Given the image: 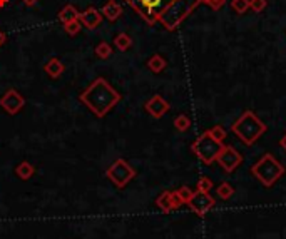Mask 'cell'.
Instances as JSON below:
<instances>
[{
  "instance_id": "obj_26",
  "label": "cell",
  "mask_w": 286,
  "mask_h": 239,
  "mask_svg": "<svg viewBox=\"0 0 286 239\" xmlns=\"http://www.w3.org/2000/svg\"><path fill=\"white\" fill-rule=\"evenodd\" d=\"M266 7H268L266 0H250V9L253 10V12H256V14L263 12Z\"/></svg>"
},
{
  "instance_id": "obj_10",
  "label": "cell",
  "mask_w": 286,
  "mask_h": 239,
  "mask_svg": "<svg viewBox=\"0 0 286 239\" xmlns=\"http://www.w3.org/2000/svg\"><path fill=\"white\" fill-rule=\"evenodd\" d=\"M156 204H157V208L162 211V213H171V211L174 209H178L181 204V199L178 198V194L176 193H171V191H164L161 193V196L156 199Z\"/></svg>"
},
{
  "instance_id": "obj_11",
  "label": "cell",
  "mask_w": 286,
  "mask_h": 239,
  "mask_svg": "<svg viewBox=\"0 0 286 239\" xmlns=\"http://www.w3.org/2000/svg\"><path fill=\"white\" fill-rule=\"evenodd\" d=\"M146 111L149 112L154 119H161L164 114L169 111V102L164 101L161 95L156 94L146 102Z\"/></svg>"
},
{
  "instance_id": "obj_4",
  "label": "cell",
  "mask_w": 286,
  "mask_h": 239,
  "mask_svg": "<svg viewBox=\"0 0 286 239\" xmlns=\"http://www.w3.org/2000/svg\"><path fill=\"white\" fill-rule=\"evenodd\" d=\"M251 174L265 187L274 186V182L284 174V166L273 154L266 152L260 161H256L251 167Z\"/></svg>"
},
{
  "instance_id": "obj_30",
  "label": "cell",
  "mask_w": 286,
  "mask_h": 239,
  "mask_svg": "<svg viewBox=\"0 0 286 239\" xmlns=\"http://www.w3.org/2000/svg\"><path fill=\"white\" fill-rule=\"evenodd\" d=\"M22 2H24V4L27 5V7H32V5H35V4L38 2V0H22Z\"/></svg>"
},
{
  "instance_id": "obj_22",
  "label": "cell",
  "mask_w": 286,
  "mask_h": 239,
  "mask_svg": "<svg viewBox=\"0 0 286 239\" xmlns=\"http://www.w3.org/2000/svg\"><path fill=\"white\" fill-rule=\"evenodd\" d=\"M174 193L178 194V198L181 199V203H183V204H188L189 199L192 198V194H194V191H192V189L188 187V186H183V187L176 189Z\"/></svg>"
},
{
  "instance_id": "obj_13",
  "label": "cell",
  "mask_w": 286,
  "mask_h": 239,
  "mask_svg": "<svg viewBox=\"0 0 286 239\" xmlns=\"http://www.w3.org/2000/svg\"><path fill=\"white\" fill-rule=\"evenodd\" d=\"M104 17L107 20H117L122 14V7L115 2V0H109V2L102 7V12H101Z\"/></svg>"
},
{
  "instance_id": "obj_15",
  "label": "cell",
  "mask_w": 286,
  "mask_h": 239,
  "mask_svg": "<svg viewBox=\"0 0 286 239\" xmlns=\"http://www.w3.org/2000/svg\"><path fill=\"white\" fill-rule=\"evenodd\" d=\"M15 174L22 179V181H29V179L35 174V167L27 161H22L20 164L15 167Z\"/></svg>"
},
{
  "instance_id": "obj_14",
  "label": "cell",
  "mask_w": 286,
  "mask_h": 239,
  "mask_svg": "<svg viewBox=\"0 0 286 239\" xmlns=\"http://www.w3.org/2000/svg\"><path fill=\"white\" fill-rule=\"evenodd\" d=\"M80 14L74 5H65V7L59 12V19L62 20V24H69V22H74V20H79Z\"/></svg>"
},
{
  "instance_id": "obj_8",
  "label": "cell",
  "mask_w": 286,
  "mask_h": 239,
  "mask_svg": "<svg viewBox=\"0 0 286 239\" xmlns=\"http://www.w3.org/2000/svg\"><path fill=\"white\" fill-rule=\"evenodd\" d=\"M214 204H216V201L214 198L210 194V193H202V191H196L192 194V198L189 199L188 206L191 208V211L194 214H197L199 217L205 216L208 211L214 208Z\"/></svg>"
},
{
  "instance_id": "obj_12",
  "label": "cell",
  "mask_w": 286,
  "mask_h": 239,
  "mask_svg": "<svg viewBox=\"0 0 286 239\" xmlns=\"http://www.w3.org/2000/svg\"><path fill=\"white\" fill-rule=\"evenodd\" d=\"M80 24L87 27V29H96V27L101 25V22H102V14L99 12V10H96L94 7H89L86 10V12H82L80 14Z\"/></svg>"
},
{
  "instance_id": "obj_20",
  "label": "cell",
  "mask_w": 286,
  "mask_h": 239,
  "mask_svg": "<svg viewBox=\"0 0 286 239\" xmlns=\"http://www.w3.org/2000/svg\"><path fill=\"white\" fill-rule=\"evenodd\" d=\"M231 9L234 14L243 15L250 10V0H231Z\"/></svg>"
},
{
  "instance_id": "obj_28",
  "label": "cell",
  "mask_w": 286,
  "mask_h": 239,
  "mask_svg": "<svg viewBox=\"0 0 286 239\" xmlns=\"http://www.w3.org/2000/svg\"><path fill=\"white\" fill-rule=\"evenodd\" d=\"M205 4L208 7H211L213 10H219L224 4H226V0H205Z\"/></svg>"
},
{
  "instance_id": "obj_3",
  "label": "cell",
  "mask_w": 286,
  "mask_h": 239,
  "mask_svg": "<svg viewBox=\"0 0 286 239\" xmlns=\"http://www.w3.org/2000/svg\"><path fill=\"white\" fill-rule=\"evenodd\" d=\"M266 130L268 126L253 111H244L231 124V132L246 146H253Z\"/></svg>"
},
{
  "instance_id": "obj_18",
  "label": "cell",
  "mask_w": 286,
  "mask_h": 239,
  "mask_svg": "<svg viewBox=\"0 0 286 239\" xmlns=\"http://www.w3.org/2000/svg\"><path fill=\"white\" fill-rule=\"evenodd\" d=\"M216 194H218V198H221V199H229L231 196L234 194V187L231 186V184L228 182V181H224V182H221L219 184V186L216 187Z\"/></svg>"
},
{
  "instance_id": "obj_5",
  "label": "cell",
  "mask_w": 286,
  "mask_h": 239,
  "mask_svg": "<svg viewBox=\"0 0 286 239\" xmlns=\"http://www.w3.org/2000/svg\"><path fill=\"white\" fill-rule=\"evenodd\" d=\"M223 148H224L223 142H218V140L210 134V130H206V132H202L199 137L192 142L191 151L194 152L196 157L202 162V164L211 166L213 162L216 161V157L219 156V152H221Z\"/></svg>"
},
{
  "instance_id": "obj_32",
  "label": "cell",
  "mask_w": 286,
  "mask_h": 239,
  "mask_svg": "<svg viewBox=\"0 0 286 239\" xmlns=\"http://www.w3.org/2000/svg\"><path fill=\"white\" fill-rule=\"evenodd\" d=\"M7 2H9V0H0V7H4V5L7 4Z\"/></svg>"
},
{
  "instance_id": "obj_19",
  "label": "cell",
  "mask_w": 286,
  "mask_h": 239,
  "mask_svg": "<svg viewBox=\"0 0 286 239\" xmlns=\"http://www.w3.org/2000/svg\"><path fill=\"white\" fill-rule=\"evenodd\" d=\"M114 45L119 49V51H128V49L133 45V39L128 35V34H119L117 37L114 39Z\"/></svg>"
},
{
  "instance_id": "obj_7",
  "label": "cell",
  "mask_w": 286,
  "mask_h": 239,
  "mask_svg": "<svg viewBox=\"0 0 286 239\" xmlns=\"http://www.w3.org/2000/svg\"><path fill=\"white\" fill-rule=\"evenodd\" d=\"M216 162L221 166V169H224L228 174L234 172L243 162V156L236 151L233 146H224L219 152V156L216 157Z\"/></svg>"
},
{
  "instance_id": "obj_1",
  "label": "cell",
  "mask_w": 286,
  "mask_h": 239,
  "mask_svg": "<svg viewBox=\"0 0 286 239\" xmlns=\"http://www.w3.org/2000/svg\"><path fill=\"white\" fill-rule=\"evenodd\" d=\"M80 101L94 112L97 117H104L120 101V94L107 84L106 79L99 77L80 94Z\"/></svg>"
},
{
  "instance_id": "obj_23",
  "label": "cell",
  "mask_w": 286,
  "mask_h": 239,
  "mask_svg": "<svg viewBox=\"0 0 286 239\" xmlns=\"http://www.w3.org/2000/svg\"><path fill=\"white\" fill-rule=\"evenodd\" d=\"M96 54H97L99 59H109V57H111V54H112V49H111V45H109L107 42H101L96 47Z\"/></svg>"
},
{
  "instance_id": "obj_31",
  "label": "cell",
  "mask_w": 286,
  "mask_h": 239,
  "mask_svg": "<svg viewBox=\"0 0 286 239\" xmlns=\"http://www.w3.org/2000/svg\"><path fill=\"white\" fill-rule=\"evenodd\" d=\"M4 40H5V35L2 34V32H0V45H2V43H4Z\"/></svg>"
},
{
  "instance_id": "obj_6",
  "label": "cell",
  "mask_w": 286,
  "mask_h": 239,
  "mask_svg": "<svg viewBox=\"0 0 286 239\" xmlns=\"http://www.w3.org/2000/svg\"><path fill=\"white\" fill-rule=\"evenodd\" d=\"M107 177L115 184L117 187H126L129 181H133L136 176V171L128 164V161L124 159H115L112 166L107 169Z\"/></svg>"
},
{
  "instance_id": "obj_9",
  "label": "cell",
  "mask_w": 286,
  "mask_h": 239,
  "mask_svg": "<svg viewBox=\"0 0 286 239\" xmlns=\"http://www.w3.org/2000/svg\"><path fill=\"white\" fill-rule=\"evenodd\" d=\"M0 106H2L5 109V112H9V114H17L22 111V107L25 106V99L22 97L17 90H14V89H10L7 90L4 94V97L0 99Z\"/></svg>"
},
{
  "instance_id": "obj_2",
  "label": "cell",
  "mask_w": 286,
  "mask_h": 239,
  "mask_svg": "<svg viewBox=\"0 0 286 239\" xmlns=\"http://www.w3.org/2000/svg\"><path fill=\"white\" fill-rule=\"evenodd\" d=\"M201 4L205 0H159L157 22L164 29L176 30Z\"/></svg>"
},
{
  "instance_id": "obj_17",
  "label": "cell",
  "mask_w": 286,
  "mask_h": 239,
  "mask_svg": "<svg viewBox=\"0 0 286 239\" xmlns=\"http://www.w3.org/2000/svg\"><path fill=\"white\" fill-rule=\"evenodd\" d=\"M46 72L51 75V77L57 79L60 74L64 72V64L59 61V59H51L46 65Z\"/></svg>"
},
{
  "instance_id": "obj_24",
  "label": "cell",
  "mask_w": 286,
  "mask_h": 239,
  "mask_svg": "<svg viewBox=\"0 0 286 239\" xmlns=\"http://www.w3.org/2000/svg\"><path fill=\"white\" fill-rule=\"evenodd\" d=\"M210 134L218 140V142H223V140L226 139V135H228L226 134V129H224L223 126H219V124H216V126L210 129Z\"/></svg>"
},
{
  "instance_id": "obj_29",
  "label": "cell",
  "mask_w": 286,
  "mask_h": 239,
  "mask_svg": "<svg viewBox=\"0 0 286 239\" xmlns=\"http://www.w3.org/2000/svg\"><path fill=\"white\" fill-rule=\"evenodd\" d=\"M279 148H281L284 152H286V134L283 135V137L281 139H279Z\"/></svg>"
},
{
  "instance_id": "obj_16",
  "label": "cell",
  "mask_w": 286,
  "mask_h": 239,
  "mask_svg": "<svg viewBox=\"0 0 286 239\" xmlns=\"http://www.w3.org/2000/svg\"><path fill=\"white\" fill-rule=\"evenodd\" d=\"M147 67H149L154 74H161L166 69V59L161 54H154V56L147 61Z\"/></svg>"
},
{
  "instance_id": "obj_25",
  "label": "cell",
  "mask_w": 286,
  "mask_h": 239,
  "mask_svg": "<svg viewBox=\"0 0 286 239\" xmlns=\"http://www.w3.org/2000/svg\"><path fill=\"white\" fill-rule=\"evenodd\" d=\"M213 187H214V184H213V181H211L210 177H206V176L199 177V181H197V191L210 193Z\"/></svg>"
},
{
  "instance_id": "obj_21",
  "label": "cell",
  "mask_w": 286,
  "mask_h": 239,
  "mask_svg": "<svg viewBox=\"0 0 286 239\" xmlns=\"http://www.w3.org/2000/svg\"><path fill=\"white\" fill-rule=\"evenodd\" d=\"M174 127L179 130V132H186L191 127V119L186 116V114H181L174 119Z\"/></svg>"
},
{
  "instance_id": "obj_27",
  "label": "cell",
  "mask_w": 286,
  "mask_h": 239,
  "mask_svg": "<svg viewBox=\"0 0 286 239\" xmlns=\"http://www.w3.org/2000/svg\"><path fill=\"white\" fill-rule=\"evenodd\" d=\"M80 20H74V22H69V24H65V32H67L69 35H75L80 32Z\"/></svg>"
}]
</instances>
